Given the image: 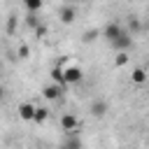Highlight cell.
Wrapping results in <instances>:
<instances>
[{
  "mask_svg": "<svg viewBox=\"0 0 149 149\" xmlns=\"http://www.w3.org/2000/svg\"><path fill=\"white\" fill-rule=\"evenodd\" d=\"M128 26H130V33H137V30H140V21H137L135 16H130V23H128Z\"/></svg>",
  "mask_w": 149,
  "mask_h": 149,
  "instance_id": "16",
  "label": "cell"
},
{
  "mask_svg": "<svg viewBox=\"0 0 149 149\" xmlns=\"http://www.w3.org/2000/svg\"><path fill=\"white\" fill-rule=\"evenodd\" d=\"M26 23H28L30 28H37V12H30V14L26 16Z\"/></svg>",
  "mask_w": 149,
  "mask_h": 149,
  "instance_id": "15",
  "label": "cell"
},
{
  "mask_svg": "<svg viewBox=\"0 0 149 149\" xmlns=\"http://www.w3.org/2000/svg\"><path fill=\"white\" fill-rule=\"evenodd\" d=\"M61 128L65 130V133H77V128H79V119L74 116V114H63L61 116Z\"/></svg>",
  "mask_w": 149,
  "mask_h": 149,
  "instance_id": "4",
  "label": "cell"
},
{
  "mask_svg": "<svg viewBox=\"0 0 149 149\" xmlns=\"http://www.w3.org/2000/svg\"><path fill=\"white\" fill-rule=\"evenodd\" d=\"M121 33H123V28H121L116 21H112V23H107V26L102 28V37H105L107 42H114V40H116Z\"/></svg>",
  "mask_w": 149,
  "mask_h": 149,
  "instance_id": "5",
  "label": "cell"
},
{
  "mask_svg": "<svg viewBox=\"0 0 149 149\" xmlns=\"http://www.w3.org/2000/svg\"><path fill=\"white\" fill-rule=\"evenodd\" d=\"M109 44H112L116 51H128V49L133 47V37H130V33H126V30H123V33H121L114 42H109Z\"/></svg>",
  "mask_w": 149,
  "mask_h": 149,
  "instance_id": "3",
  "label": "cell"
},
{
  "mask_svg": "<svg viewBox=\"0 0 149 149\" xmlns=\"http://www.w3.org/2000/svg\"><path fill=\"white\" fill-rule=\"evenodd\" d=\"M74 16H77V9H74V7H63V9H61V21H63L65 26L72 23Z\"/></svg>",
  "mask_w": 149,
  "mask_h": 149,
  "instance_id": "9",
  "label": "cell"
},
{
  "mask_svg": "<svg viewBox=\"0 0 149 149\" xmlns=\"http://www.w3.org/2000/svg\"><path fill=\"white\" fill-rule=\"evenodd\" d=\"M100 35H102V30H95V28H93V30H86L81 40H84V42H93V40H98Z\"/></svg>",
  "mask_w": 149,
  "mask_h": 149,
  "instance_id": "14",
  "label": "cell"
},
{
  "mask_svg": "<svg viewBox=\"0 0 149 149\" xmlns=\"http://www.w3.org/2000/svg\"><path fill=\"white\" fill-rule=\"evenodd\" d=\"M23 5H26L28 12H40L42 9V0H23Z\"/></svg>",
  "mask_w": 149,
  "mask_h": 149,
  "instance_id": "13",
  "label": "cell"
},
{
  "mask_svg": "<svg viewBox=\"0 0 149 149\" xmlns=\"http://www.w3.org/2000/svg\"><path fill=\"white\" fill-rule=\"evenodd\" d=\"M28 54H30V49H28L26 44H21V47H19V58H28Z\"/></svg>",
  "mask_w": 149,
  "mask_h": 149,
  "instance_id": "17",
  "label": "cell"
},
{
  "mask_svg": "<svg viewBox=\"0 0 149 149\" xmlns=\"http://www.w3.org/2000/svg\"><path fill=\"white\" fill-rule=\"evenodd\" d=\"M130 81L137 84V86L147 84V81H149V70H147V68H135V70H130Z\"/></svg>",
  "mask_w": 149,
  "mask_h": 149,
  "instance_id": "6",
  "label": "cell"
},
{
  "mask_svg": "<svg viewBox=\"0 0 149 149\" xmlns=\"http://www.w3.org/2000/svg\"><path fill=\"white\" fill-rule=\"evenodd\" d=\"M128 61H130L128 51H116V56H114V65H116V68H123V65H128Z\"/></svg>",
  "mask_w": 149,
  "mask_h": 149,
  "instance_id": "10",
  "label": "cell"
},
{
  "mask_svg": "<svg viewBox=\"0 0 149 149\" xmlns=\"http://www.w3.org/2000/svg\"><path fill=\"white\" fill-rule=\"evenodd\" d=\"M47 116H49V109H47V107H37V109H35V119H33V121H35V123H44V121H47Z\"/></svg>",
  "mask_w": 149,
  "mask_h": 149,
  "instance_id": "12",
  "label": "cell"
},
{
  "mask_svg": "<svg viewBox=\"0 0 149 149\" xmlns=\"http://www.w3.org/2000/svg\"><path fill=\"white\" fill-rule=\"evenodd\" d=\"M14 23H16V16H12V19H9V23H7V30H9V33L14 30Z\"/></svg>",
  "mask_w": 149,
  "mask_h": 149,
  "instance_id": "19",
  "label": "cell"
},
{
  "mask_svg": "<svg viewBox=\"0 0 149 149\" xmlns=\"http://www.w3.org/2000/svg\"><path fill=\"white\" fill-rule=\"evenodd\" d=\"M147 70H149V63H147Z\"/></svg>",
  "mask_w": 149,
  "mask_h": 149,
  "instance_id": "20",
  "label": "cell"
},
{
  "mask_svg": "<svg viewBox=\"0 0 149 149\" xmlns=\"http://www.w3.org/2000/svg\"><path fill=\"white\" fill-rule=\"evenodd\" d=\"M63 144H65V147H81V142H79L77 137H70V140H65Z\"/></svg>",
  "mask_w": 149,
  "mask_h": 149,
  "instance_id": "18",
  "label": "cell"
},
{
  "mask_svg": "<svg viewBox=\"0 0 149 149\" xmlns=\"http://www.w3.org/2000/svg\"><path fill=\"white\" fill-rule=\"evenodd\" d=\"M88 109H91V114H93L95 119H102V116L109 112V105H107V100H93Z\"/></svg>",
  "mask_w": 149,
  "mask_h": 149,
  "instance_id": "7",
  "label": "cell"
},
{
  "mask_svg": "<svg viewBox=\"0 0 149 149\" xmlns=\"http://www.w3.org/2000/svg\"><path fill=\"white\" fill-rule=\"evenodd\" d=\"M35 109H37V105H33V102H21V105H19V119L33 121V119H35Z\"/></svg>",
  "mask_w": 149,
  "mask_h": 149,
  "instance_id": "8",
  "label": "cell"
},
{
  "mask_svg": "<svg viewBox=\"0 0 149 149\" xmlns=\"http://www.w3.org/2000/svg\"><path fill=\"white\" fill-rule=\"evenodd\" d=\"M42 95H44L47 100H58V98L63 95V84H58V81L47 84V86L42 88Z\"/></svg>",
  "mask_w": 149,
  "mask_h": 149,
  "instance_id": "2",
  "label": "cell"
},
{
  "mask_svg": "<svg viewBox=\"0 0 149 149\" xmlns=\"http://www.w3.org/2000/svg\"><path fill=\"white\" fill-rule=\"evenodd\" d=\"M51 79H54V81H58V84H63V86H68V84H65V72H63V68H61V65L51 70Z\"/></svg>",
  "mask_w": 149,
  "mask_h": 149,
  "instance_id": "11",
  "label": "cell"
},
{
  "mask_svg": "<svg viewBox=\"0 0 149 149\" xmlns=\"http://www.w3.org/2000/svg\"><path fill=\"white\" fill-rule=\"evenodd\" d=\"M61 68H63V72H65V84H68V86L79 84V81L84 79V72H81V68H79L77 61H68V63L61 65Z\"/></svg>",
  "mask_w": 149,
  "mask_h": 149,
  "instance_id": "1",
  "label": "cell"
}]
</instances>
